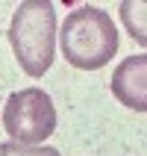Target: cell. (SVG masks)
<instances>
[{
	"mask_svg": "<svg viewBox=\"0 0 147 156\" xmlns=\"http://www.w3.org/2000/svg\"><path fill=\"white\" fill-rule=\"evenodd\" d=\"M0 156H62L56 147L47 144H18V141H3Z\"/></svg>",
	"mask_w": 147,
	"mask_h": 156,
	"instance_id": "6",
	"label": "cell"
},
{
	"mask_svg": "<svg viewBox=\"0 0 147 156\" xmlns=\"http://www.w3.org/2000/svg\"><path fill=\"white\" fill-rule=\"evenodd\" d=\"M144 12H147V6H144V3H135V0H127V3L121 6L124 24H127L130 35L138 44H144Z\"/></svg>",
	"mask_w": 147,
	"mask_h": 156,
	"instance_id": "5",
	"label": "cell"
},
{
	"mask_svg": "<svg viewBox=\"0 0 147 156\" xmlns=\"http://www.w3.org/2000/svg\"><path fill=\"white\" fill-rule=\"evenodd\" d=\"M112 94L124 106H130L135 112L147 109V56H130L124 59L112 74Z\"/></svg>",
	"mask_w": 147,
	"mask_h": 156,
	"instance_id": "4",
	"label": "cell"
},
{
	"mask_svg": "<svg viewBox=\"0 0 147 156\" xmlns=\"http://www.w3.org/2000/svg\"><path fill=\"white\" fill-rule=\"evenodd\" d=\"M9 44L24 74L44 77L50 71L56 56V12L50 0L18 3L9 24Z\"/></svg>",
	"mask_w": 147,
	"mask_h": 156,
	"instance_id": "2",
	"label": "cell"
},
{
	"mask_svg": "<svg viewBox=\"0 0 147 156\" xmlns=\"http://www.w3.org/2000/svg\"><path fill=\"white\" fill-rule=\"evenodd\" d=\"M59 47L65 62L79 71H97L118 53V30L109 12L100 6L74 9L59 30Z\"/></svg>",
	"mask_w": 147,
	"mask_h": 156,
	"instance_id": "1",
	"label": "cell"
},
{
	"mask_svg": "<svg viewBox=\"0 0 147 156\" xmlns=\"http://www.w3.org/2000/svg\"><path fill=\"white\" fill-rule=\"evenodd\" d=\"M3 127L18 144H41L56 130V106L41 88H21L3 106Z\"/></svg>",
	"mask_w": 147,
	"mask_h": 156,
	"instance_id": "3",
	"label": "cell"
}]
</instances>
